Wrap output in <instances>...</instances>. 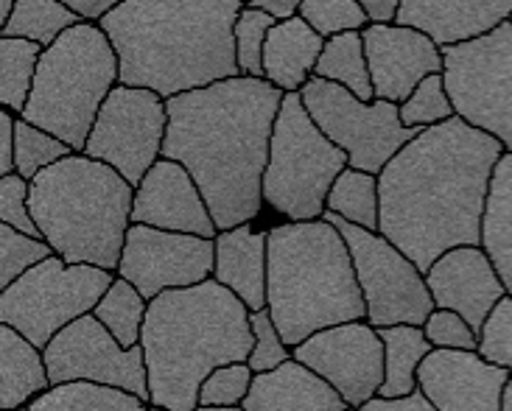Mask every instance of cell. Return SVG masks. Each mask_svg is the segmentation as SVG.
<instances>
[{
  "label": "cell",
  "instance_id": "obj_45",
  "mask_svg": "<svg viewBox=\"0 0 512 411\" xmlns=\"http://www.w3.org/2000/svg\"><path fill=\"white\" fill-rule=\"evenodd\" d=\"M14 121H17V115H12L9 110H0V177L14 171Z\"/></svg>",
  "mask_w": 512,
  "mask_h": 411
},
{
  "label": "cell",
  "instance_id": "obj_6",
  "mask_svg": "<svg viewBox=\"0 0 512 411\" xmlns=\"http://www.w3.org/2000/svg\"><path fill=\"white\" fill-rule=\"evenodd\" d=\"M132 202L135 188L115 168L76 151L28 182V210L51 252L107 272L121 261Z\"/></svg>",
  "mask_w": 512,
  "mask_h": 411
},
{
  "label": "cell",
  "instance_id": "obj_54",
  "mask_svg": "<svg viewBox=\"0 0 512 411\" xmlns=\"http://www.w3.org/2000/svg\"><path fill=\"white\" fill-rule=\"evenodd\" d=\"M241 3H252V0H241Z\"/></svg>",
  "mask_w": 512,
  "mask_h": 411
},
{
  "label": "cell",
  "instance_id": "obj_4",
  "mask_svg": "<svg viewBox=\"0 0 512 411\" xmlns=\"http://www.w3.org/2000/svg\"><path fill=\"white\" fill-rule=\"evenodd\" d=\"M140 350L149 403L194 411L210 372L250 358V308L213 277L199 286L163 291L146 305Z\"/></svg>",
  "mask_w": 512,
  "mask_h": 411
},
{
  "label": "cell",
  "instance_id": "obj_9",
  "mask_svg": "<svg viewBox=\"0 0 512 411\" xmlns=\"http://www.w3.org/2000/svg\"><path fill=\"white\" fill-rule=\"evenodd\" d=\"M112 280L115 272L87 263H65L59 255H48L28 266L0 294V322L45 350L59 330L68 328L79 316L93 314Z\"/></svg>",
  "mask_w": 512,
  "mask_h": 411
},
{
  "label": "cell",
  "instance_id": "obj_44",
  "mask_svg": "<svg viewBox=\"0 0 512 411\" xmlns=\"http://www.w3.org/2000/svg\"><path fill=\"white\" fill-rule=\"evenodd\" d=\"M347 411H437L431 406L426 395L417 389L412 395H406V398H373L367 400V403H361L356 409H347Z\"/></svg>",
  "mask_w": 512,
  "mask_h": 411
},
{
  "label": "cell",
  "instance_id": "obj_52",
  "mask_svg": "<svg viewBox=\"0 0 512 411\" xmlns=\"http://www.w3.org/2000/svg\"><path fill=\"white\" fill-rule=\"evenodd\" d=\"M146 411H168L163 406H154V403H146Z\"/></svg>",
  "mask_w": 512,
  "mask_h": 411
},
{
  "label": "cell",
  "instance_id": "obj_14",
  "mask_svg": "<svg viewBox=\"0 0 512 411\" xmlns=\"http://www.w3.org/2000/svg\"><path fill=\"white\" fill-rule=\"evenodd\" d=\"M51 386L96 384L121 389L149 403L146 364L140 344L124 347L93 314L62 328L42 350Z\"/></svg>",
  "mask_w": 512,
  "mask_h": 411
},
{
  "label": "cell",
  "instance_id": "obj_31",
  "mask_svg": "<svg viewBox=\"0 0 512 411\" xmlns=\"http://www.w3.org/2000/svg\"><path fill=\"white\" fill-rule=\"evenodd\" d=\"M28 411H146V403L110 386L59 384L31 400Z\"/></svg>",
  "mask_w": 512,
  "mask_h": 411
},
{
  "label": "cell",
  "instance_id": "obj_55",
  "mask_svg": "<svg viewBox=\"0 0 512 411\" xmlns=\"http://www.w3.org/2000/svg\"><path fill=\"white\" fill-rule=\"evenodd\" d=\"M510 23H512V17H510Z\"/></svg>",
  "mask_w": 512,
  "mask_h": 411
},
{
  "label": "cell",
  "instance_id": "obj_1",
  "mask_svg": "<svg viewBox=\"0 0 512 411\" xmlns=\"http://www.w3.org/2000/svg\"><path fill=\"white\" fill-rule=\"evenodd\" d=\"M501 143L462 118L417 132L378 174V233L420 272L454 247H479Z\"/></svg>",
  "mask_w": 512,
  "mask_h": 411
},
{
  "label": "cell",
  "instance_id": "obj_32",
  "mask_svg": "<svg viewBox=\"0 0 512 411\" xmlns=\"http://www.w3.org/2000/svg\"><path fill=\"white\" fill-rule=\"evenodd\" d=\"M40 54L42 48L34 42L0 37V110H9L17 118L23 115Z\"/></svg>",
  "mask_w": 512,
  "mask_h": 411
},
{
  "label": "cell",
  "instance_id": "obj_18",
  "mask_svg": "<svg viewBox=\"0 0 512 411\" xmlns=\"http://www.w3.org/2000/svg\"><path fill=\"white\" fill-rule=\"evenodd\" d=\"M510 372L468 350H431L417 370V389L437 411H501Z\"/></svg>",
  "mask_w": 512,
  "mask_h": 411
},
{
  "label": "cell",
  "instance_id": "obj_38",
  "mask_svg": "<svg viewBox=\"0 0 512 411\" xmlns=\"http://www.w3.org/2000/svg\"><path fill=\"white\" fill-rule=\"evenodd\" d=\"M48 255H54V252L42 238H28L12 227L0 224V294L12 286L28 266L40 263Z\"/></svg>",
  "mask_w": 512,
  "mask_h": 411
},
{
  "label": "cell",
  "instance_id": "obj_39",
  "mask_svg": "<svg viewBox=\"0 0 512 411\" xmlns=\"http://www.w3.org/2000/svg\"><path fill=\"white\" fill-rule=\"evenodd\" d=\"M476 353L512 375V294H504L482 322Z\"/></svg>",
  "mask_w": 512,
  "mask_h": 411
},
{
  "label": "cell",
  "instance_id": "obj_49",
  "mask_svg": "<svg viewBox=\"0 0 512 411\" xmlns=\"http://www.w3.org/2000/svg\"><path fill=\"white\" fill-rule=\"evenodd\" d=\"M12 9H14V0H0V34H3V26H6V20H9Z\"/></svg>",
  "mask_w": 512,
  "mask_h": 411
},
{
  "label": "cell",
  "instance_id": "obj_25",
  "mask_svg": "<svg viewBox=\"0 0 512 411\" xmlns=\"http://www.w3.org/2000/svg\"><path fill=\"white\" fill-rule=\"evenodd\" d=\"M48 389L51 381L40 347L0 322V411L26 409Z\"/></svg>",
  "mask_w": 512,
  "mask_h": 411
},
{
  "label": "cell",
  "instance_id": "obj_51",
  "mask_svg": "<svg viewBox=\"0 0 512 411\" xmlns=\"http://www.w3.org/2000/svg\"><path fill=\"white\" fill-rule=\"evenodd\" d=\"M194 411H244L241 406H196Z\"/></svg>",
  "mask_w": 512,
  "mask_h": 411
},
{
  "label": "cell",
  "instance_id": "obj_20",
  "mask_svg": "<svg viewBox=\"0 0 512 411\" xmlns=\"http://www.w3.org/2000/svg\"><path fill=\"white\" fill-rule=\"evenodd\" d=\"M426 277L434 308L459 314L479 336L482 322L507 294L482 247H454L431 263Z\"/></svg>",
  "mask_w": 512,
  "mask_h": 411
},
{
  "label": "cell",
  "instance_id": "obj_21",
  "mask_svg": "<svg viewBox=\"0 0 512 411\" xmlns=\"http://www.w3.org/2000/svg\"><path fill=\"white\" fill-rule=\"evenodd\" d=\"M512 17V0H401L395 23L423 31L437 48L490 34Z\"/></svg>",
  "mask_w": 512,
  "mask_h": 411
},
{
  "label": "cell",
  "instance_id": "obj_5",
  "mask_svg": "<svg viewBox=\"0 0 512 411\" xmlns=\"http://www.w3.org/2000/svg\"><path fill=\"white\" fill-rule=\"evenodd\" d=\"M266 308L289 347L317 330L367 319L345 238L325 216L266 230Z\"/></svg>",
  "mask_w": 512,
  "mask_h": 411
},
{
  "label": "cell",
  "instance_id": "obj_23",
  "mask_svg": "<svg viewBox=\"0 0 512 411\" xmlns=\"http://www.w3.org/2000/svg\"><path fill=\"white\" fill-rule=\"evenodd\" d=\"M213 244V280L233 291L250 311L266 308V233L252 224H238L219 230Z\"/></svg>",
  "mask_w": 512,
  "mask_h": 411
},
{
  "label": "cell",
  "instance_id": "obj_28",
  "mask_svg": "<svg viewBox=\"0 0 512 411\" xmlns=\"http://www.w3.org/2000/svg\"><path fill=\"white\" fill-rule=\"evenodd\" d=\"M314 76L345 87V90H350L361 101H373V84H370V70H367L361 31H347V34L325 40V48H322L317 68H314Z\"/></svg>",
  "mask_w": 512,
  "mask_h": 411
},
{
  "label": "cell",
  "instance_id": "obj_46",
  "mask_svg": "<svg viewBox=\"0 0 512 411\" xmlns=\"http://www.w3.org/2000/svg\"><path fill=\"white\" fill-rule=\"evenodd\" d=\"M62 3L79 14L82 20H87V23H98V20L110 12L112 6H118L121 0H62Z\"/></svg>",
  "mask_w": 512,
  "mask_h": 411
},
{
  "label": "cell",
  "instance_id": "obj_3",
  "mask_svg": "<svg viewBox=\"0 0 512 411\" xmlns=\"http://www.w3.org/2000/svg\"><path fill=\"white\" fill-rule=\"evenodd\" d=\"M241 0H121L98 20L118 56V84L160 98L241 76L233 26Z\"/></svg>",
  "mask_w": 512,
  "mask_h": 411
},
{
  "label": "cell",
  "instance_id": "obj_24",
  "mask_svg": "<svg viewBox=\"0 0 512 411\" xmlns=\"http://www.w3.org/2000/svg\"><path fill=\"white\" fill-rule=\"evenodd\" d=\"M325 40L303 17L280 20L272 26L263 48V79L280 93H300L314 76Z\"/></svg>",
  "mask_w": 512,
  "mask_h": 411
},
{
  "label": "cell",
  "instance_id": "obj_34",
  "mask_svg": "<svg viewBox=\"0 0 512 411\" xmlns=\"http://www.w3.org/2000/svg\"><path fill=\"white\" fill-rule=\"evenodd\" d=\"M14 174H20L23 179H31L42 174L45 168H51L54 163H59L62 157L73 154L68 143H62L59 137H54L51 132H45L40 126L28 124L23 118L14 121Z\"/></svg>",
  "mask_w": 512,
  "mask_h": 411
},
{
  "label": "cell",
  "instance_id": "obj_29",
  "mask_svg": "<svg viewBox=\"0 0 512 411\" xmlns=\"http://www.w3.org/2000/svg\"><path fill=\"white\" fill-rule=\"evenodd\" d=\"M82 17L62 0H14V9L0 37L28 40L40 48L54 45L68 28L79 26Z\"/></svg>",
  "mask_w": 512,
  "mask_h": 411
},
{
  "label": "cell",
  "instance_id": "obj_30",
  "mask_svg": "<svg viewBox=\"0 0 512 411\" xmlns=\"http://www.w3.org/2000/svg\"><path fill=\"white\" fill-rule=\"evenodd\" d=\"M325 213L378 233V177L347 165L345 171L333 179L328 199H325Z\"/></svg>",
  "mask_w": 512,
  "mask_h": 411
},
{
  "label": "cell",
  "instance_id": "obj_17",
  "mask_svg": "<svg viewBox=\"0 0 512 411\" xmlns=\"http://www.w3.org/2000/svg\"><path fill=\"white\" fill-rule=\"evenodd\" d=\"M373 98L403 104L431 73H443V48L423 31L398 23H370L361 31Z\"/></svg>",
  "mask_w": 512,
  "mask_h": 411
},
{
  "label": "cell",
  "instance_id": "obj_7",
  "mask_svg": "<svg viewBox=\"0 0 512 411\" xmlns=\"http://www.w3.org/2000/svg\"><path fill=\"white\" fill-rule=\"evenodd\" d=\"M118 84V56L98 23L82 20L42 48L23 121L82 154L98 110Z\"/></svg>",
  "mask_w": 512,
  "mask_h": 411
},
{
  "label": "cell",
  "instance_id": "obj_10",
  "mask_svg": "<svg viewBox=\"0 0 512 411\" xmlns=\"http://www.w3.org/2000/svg\"><path fill=\"white\" fill-rule=\"evenodd\" d=\"M443 79L454 115L512 151V23L443 48Z\"/></svg>",
  "mask_w": 512,
  "mask_h": 411
},
{
  "label": "cell",
  "instance_id": "obj_15",
  "mask_svg": "<svg viewBox=\"0 0 512 411\" xmlns=\"http://www.w3.org/2000/svg\"><path fill=\"white\" fill-rule=\"evenodd\" d=\"M213 238L132 224L115 274L138 288L146 302L163 291L191 288L213 277Z\"/></svg>",
  "mask_w": 512,
  "mask_h": 411
},
{
  "label": "cell",
  "instance_id": "obj_2",
  "mask_svg": "<svg viewBox=\"0 0 512 411\" xmlns=\"http://www.w3.org/2000/svg\"><path fill=\"white\" fill-rule=\"evenodd\" d=\"M283 96L266 79L233 76L166 101L163 157L191 174L216 230L258 219L269 140Z\"/></svg>",
  "mask_w": 512,
  "mask_h": 411
},
{
  "label": "cell",
  "instance_id": "obj_12",
  "mask_svg": "<svg viewBox=\"0 0 512 411\" xmlns=\"http://www.w3.org/2000/svg\"><path fill=\"white\" fill-rule=\"evenodd\" d=\"M325 219L345 238L367 308V322L373 328H389V325L423 328V322L434 311V300L426 286V277L415 263L381 233L347 224L331 213H325Z\"/></svg>",
  "mask_w": 512,
  "mask_h": 411
},
{
  "label": "cell",
  "instance_id": "obj_26",
  "mask_svg": "<svg viewBox=\"0 0 512 411\" xmlns=\"http://www.w3.org/2000/svg\"><path fill=\"white\" fill-rule=\"evenodd\" d=\"M479 247L496 266L504 291L512 294V151H504L493 168Z\"/></svg>",
  "mask_w": 512,
  "mask_h": 411
},
{
  "label": "cell",
  "instance_id": "obj_13",
  "mask_svg": "<svg viewBox=\"0 0 512 411\" xmlns=\"http://www.w3.org/2000/svg\"><path fill=\"white\" fill-rule=\"evenodd\" d=\"M166 126V98L143 87L115 84L98 110L82 154L115 168L135 188L163 157Z\"/></svg>",
  "mask_w": 512,
  "mask_h": 411
},
{
  "label": "cell",
  "instance_id": "obj_33",
  "mask_svg": "<svg viewBox=\"0 0 512 411\" xmlns=\"http://www.w3.org/2000/svg\"><path fill=\"white\" fill-rule=\"evenodd\" d=\"M146 305L149 302H146V297L140 294L138 288L115 274L110 288L104 291V297L93 308V316L124 347H135V344H140V330H143V319H146Z\"/></svg>",
  "mask_w": 512,
  "mask_h": 411
},
{
  "label": "cell",
  "instance_id": "obj_19",
  "mask_svg": "<svg viewBox=\"0 0 512 411\" xmlns=\"http://www.w3.org/2000/svg\"><path fill=\"white\" fill-rule=\"evenodd\" d=\"M132 224H146V227L171 230V233L202 235V238L219 235L205 205V196L199 193L191 174L180 163L166 160V157H160L146 171V177L135 185Z\"/></svg>",
  "mask_w": 512,
  "mask_h": 411
},
{
  "label": "cell",
  "instance_id": "obj_35",
  "mask_svg": "<svg viewBox=\"0 0 512 411\" xmlns=\"http://www.w3.org/2000/svg\"><path fill=\"white\" fill-rule=\"evenodd\" d=\"M398 115H401V124L406 129H417V132L457 118L454 104H451L448 90H445L443 73H431L417 84L412 96L406 98L403 104H398Z\"/></svg>",
  "mask_w": 512,
  "mask_h": 411
},
{
  "label": "cell",
  "instance_id": "obj_42",
  "mask_svg": "<svg viewBox=\"0 0 512 411\" xmlns=\"http://www.w3.org/2000/svg\"><path fill=\"white\" fill-rule=\"evenodd\" d=\"M423 333L431 342L434 350H468L476 353V344L479 336L476 330L454 311H445V308H434L429 319L423 322Z\"/></svg>",
  "mask_w": 512,
  "mask_h": 411
},
{
  "label": "cell",
  "instance_id": "obj_36",
  "mask_svg": "<svg viewBox=\"0 0 512 411\" xmlns=\"http://www.w3.org/2000/svg\"><path fill=\"white\" fill-rule=\"evenodd\" d=\"M275 26V20L255 6H247L238 12L236 26H233V42H236V62L241 76L263 79V48L266 37Z\"/></svg>",
  "mask_w": 512,
  "mask_h": 411
},
{
  "label": "cell",
  "instance_id": "obj_11",
  "mask_svg": "<svg viewBox=\"0 0 512 411\" xmlns=\"http://www.w3.org/2000/svg\"><path fill=\"white\" fill-rule=\"evenodd\" d=\"M305 110L319 132L336 149L347 154V165L378 177L384 165L417 137V129H406L398 115V104L381 98L361 101L339 84L311 76L300 90Z\"/></svg>",
  "mask_w": 512,
  "mask_h": 411
},
{
  "label": "cell",
  "instance_id": "obj_40",
  "mask_svg": "<svg viewBox=\"0 0 512 411\" xmlns=\"http://www.w3.org/2000/svg\"><path fill=\"white\" fill-rule=\"evenodd\" d=\"M255 372L247 361L241 364H224L213 370L199 386V406H241L250 395Z\"/></svg>",
  "mask_w": 512,
  "mask_h": 411
},
{
  "label": "cell",
  "instance_id": "obj_27",
  "mask_svg": "<svg viewBox=\"0 0 512 411\" xmlns=\"http://www.w3.org/2000/svg\"><path fill=\"white\" fill-rule=\"evenodd\" d=\"M378 336L384 342V384L378 389V398H406L417 392V370L434 350L423 328L389 325L378 328Z\"/></svg>",
  "mask_w": 512,
  "mask_h": 411
},
{
  "label": "cell",
  "instance_id": "obj_8",
  "mask_svg": "<svg viewBox=\"0 0 512 411\" xmlns=\"http://www.w3.org/2000/svg\"><path fill=\"white\" fill-rule=\"evenodd\" d=\"M347 168V154L319 132L300 93H286L269 140L263 171V205L289 221H317L333 179Z\"/></svg>",
  "mask_w": 512,
  "mask_h": 411
},
{
  "label": "cell",
  "instance_id": "obj_53",
  "mask_svg": "<svg viewBox=\"0 0 512 411\" xmlns=\"http://www.w3.org/2000/svg\"><path fill=\"white\" fill-rule=\"evenodd\" d=\"M14 411H28V406H26V409H14Z\"/></svg>",
  "mask_w": 512,
  "mask_h": 411
},
{
  "label": "cell",
  "instance_id": "obj_43",
  "mask_svg": "<svg viewBox=\"0 0 512 411\" xmlns=\"http://www.w3.org/2000/svg\"><path fill=\"white\" fill-rule=\"evenodd\" d=\"M0 224H6L28 238H40V230L28 210V179L14 171L0 177Z\"/></svg>",
  "mask_w": 512,
  "mask_h": 411
},
{
  "label": "cell",
  "instance_id": "obj_50",
  "mask_svg": "<svg viewBox=\"0 0 512 411\" xmlns=\"http://www.w3.org/2000/svg\"><path fill=\"white\" fill-rule=\"evenodd\" d=\"M501 411H512V378H510V384L504 386V398H501Z\"/></svg>",
  "mask_w": 512,
  "mask_h": 411
},
{
  "label": "cell",
  "instance_id": "obj_16",
  "mask_svg": "<svg viewBox=\"0 0 512 411\" xmlns=\"http://www.w3.org/2000/svg\"><path fill=\"white\" fill-rule=\"evenodd\" d=\"M291 358L331 384L347 409L378 398L384 384V342L367 319L317 330L291 347Z\"/></svg>",
  "mask_w": 512,
  "mask_h": 411
},
{
  "label": "cell",
  "instance_id": "obj_37",
  "mask_svg": "<svg viewBox=\"0 0 512 411\" xmlns=\"http://www.w3.org/2000/svg\"><path fill=\"white\" fill-rule=\"evenodd\" d=\"M297 17H303L322 40L370 26V17L361 9L359 0H303Z\"/></svg>",
  "mask_w": 512,
  "mask_h": 411
},
{
  "label": "cell",
  "instance_id": "obj_41",
  "mask_svg": "<svg viewBox=\"0 0 512 411\" xmlns=\"http://www.w3.org/2000/svg\"><path fill=\"white\" fill-rule=\"evenodd\" d=\"M250 328H252V350L247 364L250 370L258 375V372H269L280 367L283 361L291 358V347L277 333L275 322H272V314L269 308H261V311H250Z\"/></svg>",
  "mask_w": 512,
  "mask_h": 411
},
{
  "label": "cell",
  "instance_id": "obj_22",
  "mask_svg": "<svg viewBox=\"0 0 512 411\" xmlns=\"http://www.w3.org/2000/svg\"><path fill=\"white\" fill-rule=\"evenodd\" d=\"M244 411H347V403L331 384L300 361H283L269 372L252 378L250 395L241 403Z\"/></svg>",
  "mask_w": 512,
  "mask_h": 411
},
{
  "label": "cell",
  "instance_id": "obj_48",
  "mask_svg": "<svg viewBox=\"0 0 512 411\" xmlns=\"http://www.w3.org/2000/svg\"><path fill=\"white\" fill-rule=\"evenodd\" d=\"M359 3L370 17V23H395V14L401 6V0H359Z\"/></svg>",
  "mask_w": 512,
  "mask_h": 411
},
{
  "label": "cell",
  "instance_id": "obj_47",
  "mask_svg": "<svg viewBox=\"0 0 512 411\" xmlns=\"http://www.w3.org/2000/svg\"><path fill=\"white\" fill-rule=\"evenodd\" d=\"M247 6H255V9H261L266 12L275 23L280 20H291V17H297L300 14V6H303V0H252Z\"/></svg>",
  "mask_w": 512,
  "mask_h": 411
}]
</instances>
